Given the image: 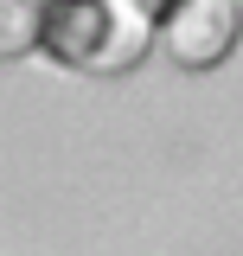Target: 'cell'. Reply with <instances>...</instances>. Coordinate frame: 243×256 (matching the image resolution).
<instances>
[{"label":"cell","instance_id":"cell-1","mask_svg":"<svg viewBox=\"0 0 243 256\" xmlns=\"http://www.w3.org/2000/svg\"><path fill=\"white\" fill-rule=\"evenodd\" d=\"M154 20L141 0H45L38 45L84 77H122L154 52Z\"/></svg>","mask_w":243,"mask_h":256},{"label":"cell","instance_id":"cell-2","mask_svg":"<svg viewBox=\"0 0 243 256\" xmlns=\"http://www.w3.org/2000/svg\"><path fill=\"white\" fill-rule=\"evenodd\" d=\"M243 38V0H173L160 20V45L180 70H212Z\"/></svg>","mask_w":243,"mask_h":256},{"label":"cell","instance_id":"cell-3","mask_svg":"<svg viewBox=\"0 0 243 256\" xmlns=\"http://www.w3.org/2000/svg\"><path fill=\"white\" fill-rule=\"evenodd\" d=\"M38 26H45V0H0V64L26 58L38 45Z\"/></svg>","mask_w":243,"mask_h":256},{"label":"cell","instance_id":"cell-4","mask_svg":"<svg viewBox=\"0 0 243 256\" xmlns=\"http://www.w3.org/2000/svg\"><path fill=\"white\" fill-rule=\"evenodd\" d=\"M141 6H148L154 20H166V6H173V0H141Z\"/></svg>","mask_w":243,"mask_h":256}]
</instances>
